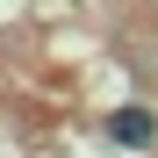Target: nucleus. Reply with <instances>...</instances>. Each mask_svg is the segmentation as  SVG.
<instances>
[{"mask_svg": "<svg viewBox=\"0 0 158 158\" xmlns=\"http://www.w3.org/2000/svg\"><path fill=\"white\" fill-rule=\"evenodd\" d=\"M108 137H115L122 151H151V144H158V115L129 101V108H115V115H108Z\"/></svg>", "mask_w": 158, "mask_h": 158, "instance_id": "obj_1", "label": "nucleus"}, {"mask_svg": "<svg viewBox=\"0 0 158 158\" xmlns=\"http://www.w3.org/2000/svg\"><path fill=\"white\" fill-rule=\"evenodd\" d=\"M151 7H158V0H151Z\"/></svg>", "mask_w": 158, "mask_h": 158, "instance_id": "obj_2", "label": "nucleus"}]
</instances>
